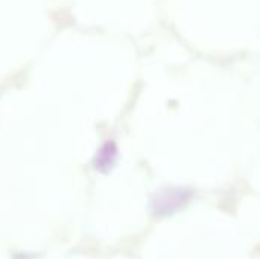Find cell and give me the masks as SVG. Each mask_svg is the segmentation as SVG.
Here are the masks:
<instances>
[{"mask_svg":"<svg viewBox=\"0 0 260 259\" xmlns=\"http://www.w3.org/2000/svg\"><path fill=\"white\" fill-rule=\"evenodd\" d=\"M117 159V148L113 142H107L101 147V150L96 154L94 166L99 171H108Z\"/></svg>","mask_w":260,"mask_h":259,"instance_id":"6da1fadb","label":"cell"}]
</instances>
